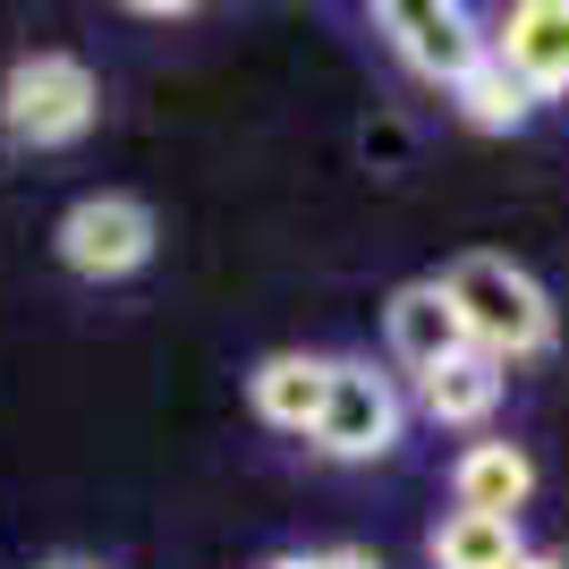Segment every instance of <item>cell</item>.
Here are the masks:
<instances>
[{
    "label": "cell",
    "mask_w": 569,
    "mask_h": 569,
    "mask_svg": "<svg viewBox=\"0 0 569 569\" xmlns=\"http://www.w3.org/2000/svg\"><path fill=\"white\" fill-rule=\"evenodd\" d=\"M442 298H451L468 349L493 357V366L552 349V298L536 289V272H519L510 256H459L451 281H442Z\"/></svg>",
    "instance_id": "cell-1"
},
{
    "label": "cell",
    "mask_w": 569,
    "mask_h": 569,
    "mask_svg": "<svg viewBox=\"0 0 569 569\" xmlns=\"http://www.w3.org/2000/svg\"><path fill=\"white\" fill-rule=\"evenodd\" d=\"M94 69L86 60H69V51H34V60H18L9 69V86H0V128L18 144H77L86 128H94Z\"/></svg>",
    "instance_id": "cell-2"
},
{
    "label": "cell",
    "mask_w": 569,
    "mask_h": 569,
    "mask_svg": "<svg viewBox=\"0 0 569 569\" xmlns=\"http://www.w3.org/2000/svg\"><path fill=\"white\" fill-rule=\"evenodd\" d=\"M400 442V391L357 366V357H332L323 375V408H315V451L323 459H382Z\"/></svg>",
    "instance_id": "cell-3"
},
{
    "label": "cell",
    "mask_w": 569,
    "mask_h": 569,
    "mask_svg": "<svg viewBox=\"0 0 569 569\" xmlns=\"http://www.w3.org/2000/svg\"><path fill=\"white\" fill-rule=\"evenodd\" d=\"M153 256V213L137 196H86L60 221V263L86 272V281H128L137 263Z\"/></svg>",
    "instance_id": "cell-4"
},
{
    "label": "cell",
    "mask_w": 569,
    "mask_h": 569,
    "mask_svg": "<svg viewBox=\"0 0 569 569\" xmlns=\"http://www.w3.org/2000/svg\"><path fill=\"white\" fill-rule=\"evenodd\" d=\"M382 34L400 51L417 77L433 86H459V77L485 60V26L459 9V0H400V9H382Z\"/></svg>",
    "instance_id": "cell-5"
},
{
    "label": "cell",
    "mask_w": 569,
    "mask_h": 569,
    "mask_svg": "<svg viewBox=\"0 0 569 569\" xmlns=\"http://www.w3.org/2000/svg\"><path fill=\"white\" fill-rule=\"evenodd\" d=\"M485 51H493L536 102L561 94L569 86V0H519V9L501 18V34H485Z\"/></svg>",
    "instance_id": "cell-6"
},
{
    "label": "cell",
    "mask_w": 569,
    "mask_h": 569,
    "mask_svg": "<svg viewBox=\"0 0 569 569\" xmlns=\"http://www.w3.org/2000/svg\"><path fill=\"white\" fill-rule=\"evenodd\" d=\"M382 340H391V357H400L408 375H433L442 357L468 349V332H459V315H451V298H442V281L391 289V307H382Z\"/></svg>",
    "instance_id": "cell-7"
},
{
    "label": "cell",
    "mask_w": 569,
    "mask_h": 569,
    "mask_svg": "<svg viewBox=\"0 0 569 569\" xmlns=\"http://www.w3.org/2000/svg\"><path fill=\"white\" fill-rule=\"evenodd\" d=\"M323 375H332V357H263L256 375H247V400L272 433H315V408H323Z\"/></svg>",
    "instance_id": "cell-8"
},
{
    "label": "cell",
    "mask_w": 569,
    "mask_h": 569,
    "mask_svg": "<svg viewBox=\"0 0 569 569\" xmlns=\"http://www.w3.org/2000/svg\"><path fill=\"white\" fill-rule=\"evenodd\" d=\"M451 493L476 519H519V501L536 493V459H527L519 442H476V451H459Z\"/></svg>",
    "instance_id": "cell-9"
},
{
    "label": "cell",
    "mask_w": 569,
    "mask_h": 569,
    "mask_svg": "<svg viewBox=\"0 0 569 569\" xmlns=\"http://www.w3.org/2000/svg\"><path fill=\"white\" fill-rule=\"evenodd\" d=\"M501 375H510V366L459 349V357H442L433 375H417V400H426L433 426H485V417L501 408Z\"/></svg>",
    "instance_id": "cell-10"
},
{
    "label": "cell",
    "mask_w": 569,
    "mask_h": 569,
    "mask_svg": "<svg viewBox=\"0 0 569 569\" xmlns=\"http://www.w3.org/2000/svg\"><path fill=\"white\" fill-rule=\"evenodd\" d=\"M519 519H476V510H451L433 527V569H519Z\"/></svg>",
    "instance_id": "cell-11"
},
{
    "label": "cell",
    "mask_w": 569,
    "mask_h": 569,
    "mask_svg": "<svg viewBox=\"0 0 569 569\" xmlns=\"http://www.w3.org/2000/svg\"><path fill=\"white\" fill-rule=\"evenodd\" d=\"M451 94H459V111H468V128H493V137H501V128H527V119H536V94H527L519 77L501 69L493 51H485V60L459 77Z\"/></svg>",
    "instance_id": "cell-12"
},
{
    "label": "cell",
    "mask_w": 569,
    "mask_h": 569,
    "mask_svg": "<svg viewBox=\"0 0 569 569\" xmlns=\"http://www.w3.org/2000/svg\"><path fill=\"white\" fill-rule=\"evenodd\" d=\"M307 569H375V552H315Z\"/></svg>",
    "instance_id": "cell-13"
},
{
    "label": "cell",
    "mask_w": 569,
    "mask_h": 569,
    "mask_svg": "<svg viewBox=\"0 0 569 569\" xmlns=\"http://www.w3.org/2000/svg\"><path fill=\"white\" fill-rule=\"evenodd\" d=\"M519 569H561V561H536V552H527V561H519Z\"/></svg>",
    "instance_id": "cell-14"
},
{
    "label": "cell",
    "mask_w": 569,
    "mask_h": 569,
    "mask_svg": "<svg viewBox=\"0 0 569 569\" xmlns=\"http://www.w3.org/2000/svg\"><path fill=\"white\" fill-rule=\"evenodd\" d=\"M272 569H307V561H272Z\"/></svg>",
    "instance_id": "cell-15"
},
{
    "label": "cell",
    "mask_w": 569,
    "mask_h": 569,
    "mask_svg": "<svg viewBox=\"0 0 569 569\" xmlns=\"http://www.w3.org/2000/svg\"><path fill=\"white\" fill-rule=\"evenodd\" d=\"M51 569H86V561H51Z\"/></svg>",
    "instance_id": "cell-16"
}]
</instances>
